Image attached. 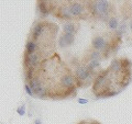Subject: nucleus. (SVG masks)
Wrapping results in <instances>:
<instances>
[{
    "mask_svg": "<svg viewBox=\"0 0 132 124\" xmlns=\"http://www.w3.org/2000/svg\"><path fill=\"white\" fill-rule=\"evenodd\" d=\"M107 25H108V28L110 29V30H112V31H117L118 30V28H119V21H118V19H117V16H114V15H111L110 18L108 19V21H107Z\"/></svg>",
    "mask_w": 132,
    "mask_h": 124,
    "instance_id": "nucleus-9",
    "label": "nucleus"
},
{
    "mask_svg": "<svg viewBox=\"0 0 132 124\" xmlns=\"http://www.w3.org/2000/svg\"><path fill=\"white\" fill-rule=\"evenodd\" d=\"M108 43H109V41H107L105 36H102V35H96V36H94V39L92 40L93 49H95V51H99L101 53H104L107 49V47H108Z\"/></svg>",
    "mask_w": 132,
    "mask_h": 124,
    "instance_id": "nucleus-6",
    "label": "nucleus"
},
{
    "mask_svg": "<svg viewBox=\"0 0 132 124\" xmlns=\"http://www.w3.org/2000/svg\"><path fill=\"white\" fill-rule=\"evenodd\" d=\"M48 23L47 21H39L34 24V26L32 28L31 30V35H30V39L38 42V41L42 38L43 34L46 31V29L48 26Z\"/></svg>",
    "mask_w": 132,
    "mask_h": 124,
    "instance_id": "nucleus-3",
    "label": "nucleus"
},
{
    "mask_svg": "<svg viewBox=\"0 0 132 124\" xmlns=\"http://www.w3.org/2000/svg\"><path fill=\"white\" fill-rule=\"evenodd\" d=\"M68 7L74 19H88L92 16L86 3L84 5V3H80L78 1H69Z\"/></svg>",
    "mask_w": 132,
    "mask_h": 124,
    "instance_id": "nucleus-2",
    "label": "nucleus"
},
{
    "mask_svg": "<svg viewBox=\"0 0 132 124\" xmlns=\"http://www.w3.org/2000/svg\"><path fill=\"white\" fill-rule=\"evenodd\" d=\"M26 90H27V92H28L29 94H30V96H34V92L32 91V89H31L30 87H29L27 84H26Z\"/></svg>",
    "mask_w": 132,
    "mask_h": 124,
    "instance_id": "nucleus-13",
    "label": "nucleus"
},
{
    "mask_svg": "<svg viewBox=\"0 0 132 124\" xmlns=\"http://www.w3.org/2000/svg\"><path fill=\"white\" fill-rule=\"evenodd\" d=\"M84 65L87 66V68L90 70V72L95 74V70L100 67V60H89Z\"/></svg>",
    "mask_w": 132,
    "mask_h": 124,
    "instance_id": "nucleus-11",
    "label": "nucleus"
},
{
    "mask_svg": "<svg viewBox=\"0 0 132 124\" xmlns=\"http://www.w3.org/2000/svg\"><path fill=\"white\" fill-rule=\"evenodd\" d=\"M129 28H130V30H132V19L130 20V22H129Z\"/></svg>",
    "mask_w": 132,
    "mask_h": 124,
    "instance_id": "nucleus-15",
    "label": "nucleus"
},
{
    "mask_svg": "<svg viewBox=\"0 0 132 124\" xmlns=\"http://www.w3.org/2000/svg\"><path fill=\"white\" fill-rule=\"evenodd\" d=\"M35 124H41V122H40V121H39V120H38V121H36V122H35Z\"/></svg>",
    "mask_w": 132,
    "mask_h": 124,
    "instance_id": "nucleus-16",
    "label": "nucleus"
},
{
    "mask_svg": "<svg viewBox=\"0 0 132 124\" xmlns=\"http://www.w3.org/2000/svg\"><path fill=\"white\" fill-rule=\"evenodd\" d=\"M86 6L87 9L89 10L92 16L102 21H108V19L111 16V12L113 13V11H111V8L113 6L111 5L109 1L102 0V1H86Z\"/></svg>",
    "mask_w": 132,
    "mask_h": 124,
    "instance_id": "nucleus-1",
    "label": "nucleus"
},
{
    "mask_svg": "<svg viewBox=\"0 0 132 124\" xmlns=\"http://www.w3.org/2000/svg\"><path fill=\"white\" fill-rule=\"evenodd\" d=\"M18 112H19L20 114H23V113H24V107H22V109H19Z\"/></svg>",
    "mask_w": 132,
    "mask_h": 124,
    "instance_id": "nucleus-14",
    "label": "nucleus"
},
{
    "mask_svg": "<svg viewBox=\"0 0 132 124\" xmlns=\"http://www.w3.org/2000/svg\"><path fill=\"white\" fill-rule=\"evenodd\" d=\"M130 6H131V8H132V1H131V3H130Z\"/></svg>",
    "mask_w": 132,
    "mask_h": 124,
    "instance_id": "nucleus-17",
    "label": "nucleus"
},
{
    "mask_svg": "<svg viewBox=\"0 0 132 124\" xmlns=\"http://www.w3.org/2000/svg\"><path fill=\"white\" fill-rule=\"evenodd\" d=\"M57 6H59V3H56V1H44V0L38 1V9L42 15L50 14L56 9Z\"/></svg>",
    "mask_w": 132,
    "mask_h": 124,
    "instance_id": "nucleus-5",
    "label": "nucleus"
},
{
    "mask_svg": "<svg viewBox=\"0 0 132 124\" xmlns=\"http://www.w3.org/2000/svg\"><path fill=\"white\" fill-rule=\"evenodd\" d=\"M126 29H127V24H126V22H122L120 25H119V28H118V30L116 31V34L117 35H119V36H121L123 33L126 32Z\"/></svg>",
    "mask_w": 132,
    "mask_h": 124,
    "instance_id": "nucleus-12",
    "label": "nucleus"
},
{
    "mask_svg": "<svg viewBox=\"0 0 132 124\" xmlns=\"http://www.w3.org/2000/svg\"><path fill=\"white\" fill-rule=\"evenodd\" d=\"M55 16H57L59 19L61 20H66V21H74V16L71 13V10H69V7H68V3L67 5H60L56 7V9L53 11Z\"/></svg>",
    "mask_w": 132,
    "mask_h": 124,
    "instance_id": "nucleus-4",
    "label": "nucleus"
},
{
    "mask_svg": "<svg viewBox=\"0 0 132 124\" xmlns=\"http://www.w3.org/2000/svg\"><path fill=\"white\" fill-rule=\"evenodd\" d=\"M61 36L65 41L66 46H71V45H73L74 42H75V34H68V33H64L63 32V34H62Z\"/></svg>",
    "mask_w": 132,
    "mask_h": 124,
    "instance_id": "nucleus-10",
    "label": "nucleus"
},
{
    "mask_svg": "<svg viewBox=\"0 0 132 124\" xmlns=\"http://www.w3.org/2000/svg\"><path fill=\"white\" fill-rule=\"evenodd\" d=\"M78 29H79L78 21H68L63 25V32L68 34H76Z\"/></svg>",
    "mask_w": 132,
    "mask_h": 124,
    "instance_id": "nucleus-7",
    "label": "nucleus"
},
{
    "mask_svg": "<svg viewBox=\"0 0 132 124\" xmlns=\"http://www.w3.org/2000/svg\"><path fill=\"white\" fill-rule=\"evenodd\" d=\"M39 49H40L39 44L36 43L35 41L29 39L27 44H26V51H24V54L26 55H32V54H34V53L38 52Z\"/></svg>",
    "mask_w": 132,
    "mask_h": 124,
    "instance_id": "nucleus-8",
    "label": "nucleus"
}]
</instances>
